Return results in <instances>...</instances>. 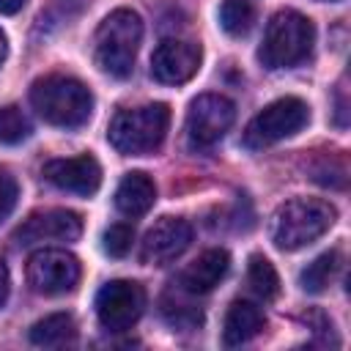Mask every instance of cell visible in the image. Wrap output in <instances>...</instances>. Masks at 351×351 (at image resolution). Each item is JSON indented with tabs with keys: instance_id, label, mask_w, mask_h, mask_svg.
Masks as SVG:
<instances>
[{
	"instance_id": "obj_1",
	"label": "cell",
	"mask_w": 351,
	"mask_h": 351,
	"mask_svg": "<svg viewBox=\"0 0 351 351\" xmlns=\"http://www.w3.org/2000/svg\"><path fill=\"white\" fill-rule=\"evenodd\" d=\"M30 104L47 123L60 126V129H77L88 123L93 112V93L77 77L47 74L33 82Z\"/></svg>"
},
{
	"instance_id": "obj_2",
	"label": "cell",
	"mask_w": 351,
	"mask_h": 351,
	"mask_svg": "<svg viewBox=\"0 0 351 351\" xmlns=\"http://www.w3.org/2000/svg\"><path fill=\"white\" fill-rule=\"evenodd\" d=\"M143 41V19L132 8L110 11L93 33V60L110 77H129Z\"/></svg>"
},
{
	"instance_id": "obj_3",
	"label": "cell",
	"mask_w": 351,
	"mask_h": 351,
	"mask_svg": "<svg viewBox=\"0 0 351 351\" xmlns=\"http://www.w3.org/2000/svg\"><path fill=\"white\" fill-rule=\"evenodd\" d=\"M337 219V208L321 197H293L271 217V241L277 250L293 252L321 239Z\"/></svg>"
},
{
	"instance_id": "obj_4",
	"label": "cell",
	"mask_w": 351,
	"mask_h": 351,
	"mask_svg": "<svg viewBox=\"0 0 351 351\" xmlns=\"http://www.w3.org/2000/svg\"><path fill=\"white\" fill-rule=\"evenodd\" d=\"M167 126H170V107L162 101H154L143 107L118 110L115 118L110 121L107 137L118 154L143 156L156 151L165 143Z\"/></svg>"
},
{
	"instance_id": "obj_5",
	"label": "cell",
	"mask_w": 351,
	"mask_h": 351,
	"mask_svg": "<svg viewBox=\"0 0 351 351\" xmlns=\"http://www.w3.org/2000/svg\"><path fill=\"white\" fill-rule=\"evenodd\" d=\"M313 41H315V27L304 14L293 8L277 11L266 25L263 41L258 47V60L266 69L296 66L310 55Z\"/></svg>"
},
{
	"instance_id": "obj_6",
	"label": "cell",
	"mask_w": 351,
	"mask_h": 351,
	"mask_svg": "<svg viewBox=\"0 0 351 351\" xmlns=\"http://www.w3.org/2000/svg\"><path fill=\"white\" fill-rule=\"evenodd\" d=\"M310 123V107L299 96H282L266 104L244 129V145L252 151L269 148L285 137H293Z\"/></svg>"
},
{
	"instance_id": "obj_7",
	"label": "cell",
	"mask_w": 351,
	"mask_h": 351,
	"mask_svg": "<svg viewBox=\"0 0 351 351\" xmlns=\"http://www.w3.org/2000/svg\"><path fill=\"white\" fill-rule=\"evenodd\" d=\"M236 121V104L219 93H200L186 110V140L192 148H211Z\"/></svg>"
},
{
	"instance_id": "obj_8",
	"label": "cell",
	"mask_w": 351,
	"mask_h": 351,
	"mask_svg": "<svg viewBox=\"0 0 351 351\" xmlns=\"http://www.w3.org/2000/svg\"><path fill=\"white\" fill-rule=\"evenodd\" d=\"M145 310V291L134 280H110L96 293V318L107 332L132 329Z\"/></svg>"
},
{
	"instance_id": "obj_9",
	"label": "cell",
	"mask_w": 351,
	"mask_h": 351,
	"mask_svg": "<svg viewBox=\"0 0 351 351\" xmlns=\"http://www.w3.org/2000/svg\"><path fill=\"white\" fill-rule=\"evenodd\" d=\"M80 261L58 247H44L27 258V282L36 293L60 296L77 288L80 282Z\"/></svg>"
},
{
	"instance_id": "obj_10",
	"label": "cell",
	"mask_w": 351,
	"mask_h": 351,
	"mask_svg": "<svg viewBox=\"0 0 351 351\" xmlns=\"http://www.w3.org/2000/svg\"><path fill=\"white\" fill-rule=\"evenodd\" d=\"M192 244V225L181 217L156 219L140 241V261L148 266H167Z\"/></svg>"
},
{
	"instance_id": "obj_11",
	"label": "cell",
	"mask_w": 351,
	"mask_h": 351,
	"mask_svg": "<svg viewBox=\"0 0 351 351\" xmlns=\"http://www.w3.org/2000/svg\"><path fill=\"white\" fill-rule=\"evenodd\" d=\"M82 233V217L69 208H47L30 214L19 228H16V241L30 247V244H44V241H77Z\"/></svg>"
},
{
	"instance_id": "obj_12",
	"label": "cell",
	"mask_w": 351,
	"mask_h": 351,
	"mask_svg": "<svg viewBox=\"0 0 351 351\" xmlns=\"http://www.w3.org/2000/svg\"><path fill=\"white\" fill-rule=\"evenodd\" d=\"M200 58H203V52L197 44L165 38L151 55V74L162 85H181L197 74Z\"/></svg>"
},
{
	"instance_id": "obj_13",
	"label": "cell",
	"mask_w": 351,
	"mask_h": 351,
	"mask_svg": "<svg viewBox=\"0 0 351 351\" xmlns=\"http://www.w3.org/2000/svg\"><path fill=\"white\" fill-rule=\"evenodd\" d=\"M44 178L63 189V192H74V195H93L101 184V167L90 154H80V156H63V159H49L44 165Z\"/></svg>"
},
{
	"instance_id": "obj_14",
	"label": "cell",
	"mask_w": 351,
	"mask_h": 351,
	"mask_svg": "<svg viewBox=\"0 0 351 351\" xmlns=\"http://www.w3.org/2000/svg\"><path fill=\"white\" fill-rule=\"evenodd\" d=\"M228 269H230V255L225 250H219V247L206 250L178 274V288L184 293H192V296L208 293L222 282Z\"/></svg>"
},
{
	"instance_id": "obj_15",
	"label": "cell",
	"mask_w": 351,
	"mask_h": 351,
	"mask_svg": "<svg viewBox=\"0 0 351 351\" xmlns=\"http://www.w3.org/2000/svg\"><path fill=\"white\" fill-rule=\"evenodd\" d=\"M263 324H266L263 310L255 302L236 299V302H230L225 321H222V343L225 346H241V343L252 340L263 329Z\"/></svg>"
},
{
	"instance_id": "obj_16",
	"label": "cell",
	"mask_w": 351,
	"mask_h": 351,
	"mask_svg": "<svg viewBox=\"0 0 351 351\" xmlns=\"http://www.w3.org/2000/svg\"><path fill=\"white\" fill-rule=\"evenodd\" d=\"M156 200V184L148 173H126L115 189V208L126 217H143Z\"/></svg>"
},
{
	"instance_id": "obj_17",
	"label": "cell",
	"mask_w": 351,
	"mask_h": 351,
	"mask_svg": "<svg viewBox=\"0 0 351 351\" xmlns=\"http://www.w3.org/2000/svg\"><path fill=\"white\" fill-rule=\"evenodd\" d=\"M77 340V324L69 313H52L44 315L30 326V343L41 348H60Z\"/></svg>"
},
{
	"instance_id": "obj_18",
	"label": "cell",
	"mask_w": 351,
	"mask_h": 351,
	"mask_svg": "<svg viewBox=\"0 0 351 351\" xmlns=\"http://www.w3.org/2000/svg\"><path fill=\"white\" fill-rule=\"evenodd\" d=\"M337 271H340V252H337V250H329V252L318 255L313 263H307V266L302 269L299 285H302V291H307V293H321V291H326V288L335 282Z\"/></svg>"
},
{
	"instance_id": "obj_19",
	"label": "cell",
	"mask_w": 351,
	"mask_h": 351,
	"mask_svg": "<svg viewBox=\"0 0 351 351\" xmlns=\"http://www.w3.org/2000/svg\"><path fill=\"white\" fill-rule=\"evenodd\" d=\"M247 282H250V291L255 296H261L263 302H269V299H274L280 293V277H277L271 261L263 258V255H252L250 258V263H247Z\"/></svg>"
},
{
	"instance_id": "obj_20",
	"label": "cell",
	"mask_w": 351,
	"mask_h": 351,
	"mask_svg": "<svg viewBox=\"0 0 351 351\" xmlns=\"http://www.w3.org/2000/svg\"><path fill=\"white\" fill-rule=\"evenodd\" d=\"M219 25L228 36H247L255 25V8L250 0H222L219 5Z\"/></svg>"
},
{
	"instance_id": "obj_21",
	"label": "cell",
	"mask_w": 351,
	"mask_h": 351,
	"mask_svg": "<svg viewBox=\"0 0 351 351\" xmlns=\"http://www.w3.org/2000/svg\"><path fill=\"white\" fill-rule=\"evenodd\" d=\"M27 137H30V121H27V115L16 104L0 107V143L19 145Z\"/></svg>"
},
{
	"instance_id": "obj_22",
	"label": "cell",
	"mask_w": 351,
	"mask_h": 351,
	"mask_svg": "<svg viewBox=\"0 0 351 351\" xmlns=\"http://www.w3.org/2000/svg\"><path fill=\"white\" fill-rule=\"evenodd\" d=\"M134 244V228L126 222H115L101 233V250L110 258H123Z\"/></svg>"
},
{
	"instance_id": "obj_23",
	"label": "cell",
	"mask_w": 351,
	"mask_h": 351,
	"mask_svg": "<svg viewBox=\"0 0 351 351\" xmlns=\"http://www.w3.org/2000/svg\"><path fill=\"white\" fill-rule=\"evenodd\" d=\"M162 315L173 324V326H181V329H195V326H200V321H203V313L197 310V307H192V304H170L167 299H162Z\"/></svg>"
},
{
	"instance_id": "obj_24",
	"label": "cell",
	"mask_w": 351,
	"mask_h": 351,
	"mask_svg": "<svg viewBox=\"0 0 351 351\" xmlns=\"http://www.w3.org/2000/svg\"><path fill=\"white\" fill-rule=\"evenodd\" d=\"M19 200V184L8 170H0V222L14 211Z\"/></svg>"
},
{
	"instance_id": "obj_25",
	"label": "cell",
	"mask_w": 351,
	"mask_h": 351,
	"mask_svg": "<svg viewBox=\"0 0 351 351\" xmlns=\"http://www.w3.org/2000/svg\"><path fill=\"white\" fill-rule=\"evenodd\" d=\"M8 269H5V263H3V258H0V307L5 304V299H8Z\"/></svg>"
},
{
	"instance_id": "obj_26",
	"label": "cell",
	"mask_w": 351,
	"mask_h": 351,
	"mask_svg": "<svg viewBox=\"0 0 351 351\" xmlns=\"http://www.w3.org/2000/svg\"><path fill=\"white\" fill-rule=\"evenodd\" d=\"M27 0H0V14H16L25 8Z\"/></svg>"
},
{
	"instance_id": "obj_27",
	"label": "cell",
	"mask_w": 351,
	"mask_h": 351,
	"mask_svg": "<svg viewBox=\"0 0 351 351\" xmlns=\"http://www.w3.org/2000/svg\"><path fill=\"white\" fill-rule=\"evenodd\" d=\"M5 58H8V38H5V33L0 30V66L5 63Z\"/></svg>"
}]
</instances>
